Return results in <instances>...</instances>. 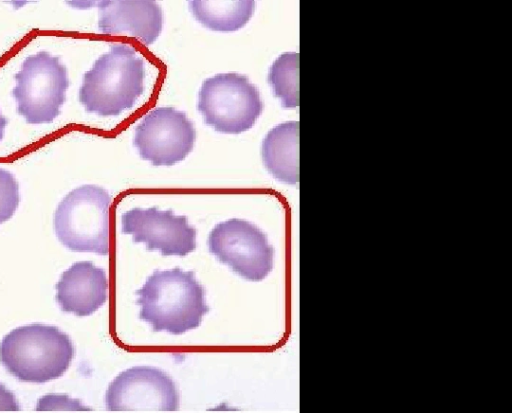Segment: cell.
Here are the masks:
<instances>
[{"label": "cell", "instance_id": "6da1fadb", "mask_svg": "<svg viewBox=\"0 0 512 413\" xmlns=\"http://www.w3.org/2000/svg\"><path fill=\"white\" fill-rule=\"evenodd\" d=\"M136 295L139 318L156 332L183 334L198 327L209 311L194 272L178 267L154 271Z\"/></svg>", "mask_w": 512, "mask_h": 413}, {"label": "cell", "instance_id": "7a4b0ae2", "mask_svg": "<svg viewBox=\"0 0 512 413\" xmlns=\"http://www.w3.org/2000/svg\"><path fill=\"white\" fill-rule=\"evenodd\" d=\"M144 79L145 63L136 49L115 43L84 74L79 100L89 113L117 116L142 95Z\"/></svg>", "mask_w": 512, "mask_h": 413}, {"label": "cell", "instance_id": "3957f363", "mask_svg": "<svg viewBox=\"0 0 512 413\" xmlns=\"http://www.w3.org/2000/svg\"><path fill=\"white\" fill-rule=\"evenodd\" d=\"M74 347L57 327L31 324L13 329L0 343V361L22 382L45 383L59 378L70 366Z\"/></svg>", "mask_w": 512, "mask_h": 413}, {"label": "cell", "instance_id": "277c9868", "mask_svg": "<svg viewBox=\"0 0 512 413\" xmlns=\"http://www.w3.org/2000/svg\"><path fill=\"white\" fill-rule=\"evenodd\" d=\"M110 194L102 187L82 185L58 204L54 230L69 250L107 255L110 248Z\"/></svg>", "mask_w": 512, "mask_h": 413}, {"label": "cell", "instance_id": "5b68a950", "mask_svg": "<svg viewBox=\"0 0 512 413\" xmlns=\"http://www.w3.org/2000/svg\"><path fill=\"white\" fill-rule=\"evenodd\" d=\"M198 110L205 123L225 134H240L250 129L263 110L260 92L248 77L220 73L203 81Z\"/></svg>", "mask_w": 512, "mask_h": 413}, {"label": "cell", "instance_id": "8992f818", "mask_svg": "<svg viewBox=\"0 0 512 413\" xmlns=\"http://www.w3.org/2000/svg\"><path fill=\"white\" fill-rule=\"evenodd\" d=\"M12 95L29 124L50 123L60 114L69 86L66 67L46 51L28 56L15 75Z\"/></svg>", "mask_w": 512, "mask_h": 413}, {"label": "cell", "instance_id": "52a82bcc", "mask_svg": "<svg viewBox=\"0 0 512 413\" xmlns=\"http://www.w3.org/2000/svg\"><path fill=\"white\" fill-rule=\"evenodd\" d=\"M208 248L220 262L249 281L263 280L273 268L274 249L266 235L243 219L232 218L215 225Z\"/></svg>", "mask_w": 512, "mask_h": 413}, {"label": "cell", "instance_id": "ba28073f", "mask_svg": "<svg viewBox=\"0 0 512 413\" xmlns=\"http://www.w3.org/2000/svg\"><path fill=\"white\" fill-rule=\"evenodd\" d=\"M196 131L182 111L158 107L145 115L135 129L133 144L154 166H172L192 151Z\"/></svg>", "mask_w": 512, "mask_h": 413}, {"label": "cell", "instance_id": "9c48e42d", "mask_svg": "<svg viewBox=\"0 0 512 413\" xmlns=\"http://www.w3.org/2000/svg\"><path fill=\"white\" fill-rule=\"evenodd\" d=\"M105 405L112 412H173L179 407L174 381L153 367H132L110 383Z\"/></svg>", "mask_w": 512, "mask_h": 413}, {"label": "cell", "instance_id": "30bf717a", "mask_svg": "<svg viewBox=\"0 0 512 413\" xmlns=\"http://www.w3.org/2000/svg\"><path fill=\"white\" fill-rule=\"evenodd\" d=\"M122 232L132 235L136 243H144L147 250L162 255L185 256L196 248V230L186 216L157 207L133 208L122 214Z\"/></svg>", "mask_w": 512, "mask_h": 413}, {"label": "cell", "instance_id": "8fae6325", "mask_svg": "<svg viewBox=\"0 0 512 413\" xmlns=\"http://www.w3.org/2000/svg\"><path fill=\"white\" fill-rule=\"evenodd\" d=\"M98 11L103 34L133 37L151 45L162 31V9L154 0L100 1Z\"/></svg>", "mask_w": 512, "mask_h": 413}, {"label": "cell", "instance_id": "7c38bea8", "mask_svg": "<svg viewBox=\"0 0 512 413\" xmlns=\"http://www.w3.org/2000/svg\"><path fill=\"white\" fill-rule=\"evenodd\" d=\"M56 291V300L62 311L80 317L89 316L107 300L106 272L92 262H76L62 273Z\"/></svg>", "mask_w": 512, "mask_h": 413}, {"label": "cell", "instance_id": "4fadbf2b", "mask_svg": "<svg viewBox=\"0 0 512 413\" xmlns=\"http://www.w3.org/2000/svg\"><path fill=\"white\" fill-rule=\"evenodd\" d=\"M262 161L277 180L296 184L299 180V122L272 128L262 141Z\"/></svg>", "mask_w": 512, "mask_h": 413}, {"label": "cell", "instance_id": "5bb4252c", "mask_svg": "<svg viewBox=\"0 0 512 413\" xmlns=\"http://www.w3.org/2000/svg\"><path fill=\"white\" fill-rule=\"evenodd\" d=\"M189 9L203 26L219 32L236 31L250 20L254 13L252 0H192Z\"/></svg>", "mask_w": 512, "mask_h": 413}, {"label": "cell", "instance_id": "9a60e30c", "mask_svg": "<svg viewBox=\"0 0 512 413\" xmlns=\"http://www.w3.org/2000/svg\"><path fill=\"white\" fill-rule=\"evenodd\" d=\"M268 82L284 108L299 105V54L286 52L271 65Z\"/></svg>", "mask_w": 512, "mask_h": 413}, {"label": "cell", "instance_id": "2e32d148", "mask_svg": "<svg viewBox=\"0 0 512 413\" xmlns=\"http://www.w3.org/2000/svg\"><path fill=\"white\" fill-rule=\"evenodd\" d=\"M19 186L15 177L0 168V224L9 220L19 204Z\"/></svg>", "mask_w": 512, "mask_h": 413}, {"label": "cell", "instance_id": "e0dca14e", "mask_svg": "<svg viewBox=\"0 0 512 413\" xmlns=\"http://www.w3.org/2000/svg\"><path fill=\"white\" fill-rule=\"evenodd\" d=\"M37 411H90L78 400L67 395L49 394L41 397L36 405Z\"/></svg>", "mask_w": 512, "mask_h": 413}, {"label": "cell", "instance_id": "ac0fdd59", "mask_svg": "<svg viewBox=\"0 0 512 413\" xmlns=\"http://www.w3.org/2000/svg\"><path fill=\"white\" fill-rule=\"evenodd\" d=\"M19 409L15 395L0 384V411H18Z\"/></svg>", "mask_w": 512, "mask_h": 413}, {"label": "cell", "instance_id": "d6986e66", "mask_svg": "<svg viewBox=\"0 0 512 413\" xmlns=\"http://www.w3.org/2000/svg\"><path fill=\"white\" fill-rule=\"evenodd\" d=\"M6 125H7V119L4 116H2V114L0 112V141L3 138L4 129H5Z\"/></svg>", "mask_w": 512, "mask_h": 413}]
</instances>
